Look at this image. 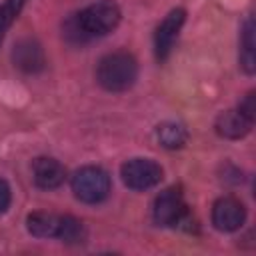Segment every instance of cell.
I'll return each mask as SVG.
<instances>
[{
  "mask_svg": "<svg viewBox=\"0 0 256 256\" xmlns=\"http://www.w3.org/2000/svg\"><path fill=\"white\" fill-rule=\"evenodd\" d=\"M252 120L246 118L238 108L236 110H226L222 112L218 118H216V132L222 136V138H228V140H236V138H242L250 132L252 128Z\"/></svg>",
  "mask_w": 256,
  "mask_h": 256,
  "instance_id": "30bf717a",
  "label": "cell"
},
{
  "mask_svg": "<svg viewBox=\"0 0 256 256\" xmlns=\"http://www.w3.org/2000/svg\"><path fill=\"white\" fill-rule=\"evenodd\" d=\"M26 0H6L2 6H0V42L4 38V32L10 28V24L16 20V16L20 14L22 6H24Z\"/></svg>",
  "mask_w": 256,
  "mask_h": 256,
  "instance_id": "9a60e30c",
  "label": "cell"
},
{
  "mask_svg": "<svg viewBox=\"0 0 256 256\" xmlns=\"http://www.w3.org/2000/svg\"><path fill=\"white\" fill-rule=\"evenodd\" d=\"M138 78V62L132 54L118 50L106 54L96 68L98 84L108 92H124Z\"/></svg>",
  "mask_w": 256,
  "mask_h": 256,
  "instance_id": "6da1fadb",
  "label": "cell"
},
{
  "mask_svg": "<svg viewBox=\"0 0 256 256\" xmlns=\"http://www.w3.org/2000/svg\"><path fill=\"white\" fill-rule=\"evenodd\" d=\"M246 220L244 204L232 196H224L212 206V224L220 232H234Z\"/></svg>",
  "mask_w": 256,
  "mask_h": 256,
  "instance_id": "8992f818",
  "label": "cell"
},
{
  "mask_svg": "<svg viewBox=\"0 0 256 256\" xmlns=\"http://www.w3.org/2000/svg\"><path fill=\"white\" fill-rule=\"evenodd\" d=\"M184 214H186V204L178 188H166L156 196L154 208H152V216L156 224L174 226L184 218Z\"/></svg>",
  "mask_w": 256,
  "mask_h": 256,
  "instance_id": "5b68a950",
  "label": "cell"
},
{
  "mask_svg": "<svg viewBox=\"0 0 256 256\" xmlns=\"http://www.w3.org/2000/svg\"><path fill=\"white\" fill-rule=\"evenodd\" d=\"M10 206V186L0 178V214Z\"/></svg>",
  "mask_w": 256,
  "mask_h": 256,
  "instance_id": "e0dca14e",
  "label": "cell"
},
{
  "mask_svg": "<svg viewBox=\"0 0 256 256\" xmlns=\"http://www.w3.org/2000/svg\"><path fill=\"white\" fill-rule=\"evenodd\" d=\"M58 238L62 242H68V244L82 242L84 240V226H82V222L76 220L74 216H60Z\"/></svg>",
  "mask_w": 256,
  "mask_h": 256,
  "instance_id": "5bb4252c",
  "label": "cell"
},
{
  "mask_svg": "<svg viewBox=\"0 0 256 256\" xmlns=\"http://www.w3.org/2000/svg\"><path fill=\"white\" fill-rule=\"evenodd\" d=\"M72 192L80 202L98 204L110 192V176L98 166H84L72 176Z\"/></svg>",
  "mask_w": 256,
  "mask_h": 256,
  "instance_id": "7a4b0ae2",
  "label": "cell"
},
{
  "mask_svg": "<svg viewBox=\"0 0 256 256\" xmlns=\"http://www.w3.org/2000/svg\"><path fill=\"white\" fill-rule=\"evenodd\" d=\"M184 20H186V12L182 8H174L172 12H168V16L156 28L154 48H156L158 60H164L170 54V50H172V46H174V42L178 38V32H180V28L184 24Z\"/></svg>",
  "mask_w": 256,
  "mask_h": 256,
  "instance_id": "52a82bcc",
  "label": "cell"
},
{
  "mask_svg": "<svg viewBox=\"0 0 256 256\" xmlns=\"http://www.w3.org/2000/svg\"><path fill=\"white\" fill-rule=\"evenodd\" d=\"M122 182L132 190L154 188L162 180V168L150 158H132L120 168Z\"/></svg>",
  "mask_w": 256,
  "mask_h": 256,
  "instance_id": "277c9868",
  "label": "cell"
},
{
  "mask_svg": "<svg viewBox=\"0 0 256 256\" xmlns=\"http://www.w3.org/2000/svg\"><path fill=\"white\" fill-rule=\"evenodd\" d=\"M238 110H240L246 118H250V120L254 122V116H256V102H254V94H252V92H250V94L240 102Z\"/></svg>",
  "mask_w": 256,
  "mask_h": 256,
  "instance_id": "2e32d148",
  "label": "cell"
},
{
  "mask_svg": "<svg viewBox=\"0 0 256 256\" xmlns=\"http://www.w3.org/2000/svg\"><path fill=\"white\" fill-rule=\"evenodd\" d=\"M12 60L22 72H28V74L40 72L44 68V64H46L42 46L32 38H22L20 42L14 44Z\"/></svg>",
  "mask_w": 256,
  "mask_h": 256,
  "instance_id": "ba28073f",
  "label": "cell"
},
{
  "mask_svg": "<svg viewBox=\"0 0 256 256\" xmlns=\"http://www.w3.org/2000/svg\"><path fill=\"white\" fill-rule=\"evenodd\" d=\"M32 174H34L36 186H40L44 190H52L64 182L66 170L58 160L48 158V156H40L32 164Z\"/></svg>",
  "mask_w": 256,
  "mask_h": 256,
  "instance_id": "9c48e42d",
  "label": "cell"
},
{
  "mask_svg": "<svg viewBox=\"0 0 256 256\" xmlns=\"http://www.w3.org/2000/svg\"><path fill=\"white\" fill-rule=\"evenodd\" d=\"M26 228L36 238H58L60 216L50 212H32L26 218Z\"/></svg>",
  "mask_w": 256,
  "mask_h": 256,
  "instance_id": "8fae6325",
  "label": "cell"
},
{
  "mask_svg": "<svg viewBox=\"0 0 256 256\" xmlns=\"http://www.w3.org/2000/svg\"><path fill=\"white\" fill-rule=\"evenodd\" d=\"M76 20L88 36H104L118 26L120 10L112 2H96L76 14Z\"/></svg>",
  "mask_w": 256,
  "mask_h": 256,
  "instance_id": "3957f363",
  "label": "cell"
},
{
  "mask_svg": "<svg viewBox=\"0 0 256 256\" xmlns=\"http://www.w3.org/2000/svg\"><path fill=\"white\" fill-rule=\"evenodd\" d=\"M156 138L158 142L168 148V150H176V148H182L188 140V132L182 124L178 122H162L158 128H156Z\"/></svg>",
  "mask_w": 256,
  "mask_h": 256,
  "instance_id": "7c38bea8",
  "label": "cell"
},
{
  "mask_svg": "<svg viewBox=\"0 0 256 256\" xmlns=\"http://www.w3.org/2000/svg\"><path fill=\"white\" fill-rule=\"evenodd\" d=\"M242 52H240V66L244 68L246 74H252L256 68V56H254V20L248 18L242 30V40H240Z\"/></svg>",
  "mask_w": 256,
  "mask_h": 256,
  "instance_id": "4fadbf2b",
  "label": "cell"
}]
</instances>
